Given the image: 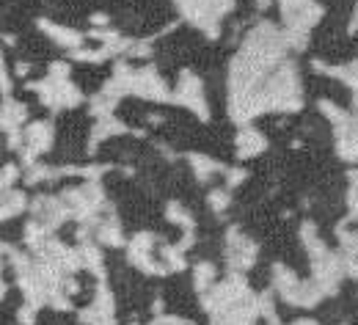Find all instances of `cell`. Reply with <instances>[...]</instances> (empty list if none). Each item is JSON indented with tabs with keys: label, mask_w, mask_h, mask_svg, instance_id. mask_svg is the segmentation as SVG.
Here are the masks:
<instances>
[{
	"label": "cell",
	"mask_w": 358,
	"mask_h": 325,
	"mask_svg": "<svg viewBox=\"0 0 358 325\" xmlns=\"http://www.w3.org/2000/svg\"><path fill=\"white\" fill-rule=\"evenodd\" d=\"M25 210V196L22 193H6L0 198V221L11 218V215H20Z\"/></svg>",
	"instance_id": "9"
},
{
	"label": "cell",
	"mask_w": 358,
	"mask_h": 325,
	"mask_svg": "<svg viewBox=\"0 0 358 325\" xmlns=\"http://www.w3.org/2000/svg\"><path fill=\"white\" fill-rule=\"evenodd\" d=\"M169 218H171L174 224H179L182 229L193 232V218H190V215H187V212H185V210L179 207L177 201H171V204H169Z\"/></svg>",
	"instance_id": "12"
},
{
	"label": "cell",
	"mask_w": 358,
	"mask_h": 325,
	"mask_svg": "<svg viewBox=\"0 0 358 325\" xmlns=\"http://www.w3.org/2000/svg\"><path fill=\"white\" fill-rule=\"evenodd\" d=\"M226 257H229L231 268L248 270L257 259V243L248 240L240 229H229V234H226Z\"/></svg>",
	"instance_id": "3"
},
{
	"label": "cell",
	"mask_w": 358,
	"mask_h": 325,
	"mask_svg": "<svg viewBox=\"0 0 358 325\" xmlns=\"http://www.w3.org/2000/svg\"><path fill=\"white\" fill-rule=\"evenodd\" d=\"M245 180V171L243 168H237V171H229V185H240Z\"/></svg>",
	"instance_id": "14"
},
{
	"label": "cell",
	"mask_w": 358,
	"mask_h": 325,
	"mask_svg": "<svg viewBox=\"0 0 358 325\" xmlns=\"http://www.w3.org/2000/svg\"><path fill=\"white\" fill-rule=\"evenodd\" d=\"M254 3H257L259 8H268V6H270V0H254Z\"/></svg>",
	"instance_id": "15"
},
{
	"label": "cell",
	"mask_w": 358,
	"mask_h": 325,
	"mask_svg": "<svg viewBox=\"0 0 358 325\" xmlns=\"http://www.w3.org/2000/svg\"><path fill=\"white\" fill-rule=\"evenodd\" d=\"M187 160H190V166H193V171H196V177H199L201 182H207V180H210L215 171H224V166H221L218 160L204 157V154H190Z\"/></svg>",
	"instance_id": "8"
},
{
	"label": "cell",
	"mask_w": 358,
	"mask_h": 325,
	"mask_svg": "<svg viewBox=\"0 0 358 325\" xmlns=\"http://www.w3.org/2000/svg\"><path fill=\"white\" fill-rule=\"evenodd\" d=\"M234 146H237V154H240V157H257V154H262V152L268 149V140H265V136H262L259 130L245 127V130L237 133Z\"/></svg>",
	"instance_id": "5"
},
{
	"label": "cell",
	"mask_w": 358,
	"mask_h": 325,
	"mask_svg": "<svg viewBox=\"0 0 358 325\" xmlns=\"http://www.w3.org/2000/svg\"><path fill=\"white\" fill-rule=\"evenodd\" d=\"M96 240H99L102 245H124V237H122V229H119L116 218L105 221V224L96 229Z\"/></svg>",
	"instance_id": "10"
},
{
	"label": "cell",
	"mask_w": 358,
	"mask_h": 325,
	"mask_svg": "<svg viewBox=\"0 0 358 325\" xmlns=\"http://www.w3.org/2000/svg\"><path fill=\"white\" fill-rule=\"evenodd\" d=\"M127 94H138V96H146V99H155V102H166V99H171V94H169V89H166V83L160 80V75H157L152 66L130 69Z\"/></svg>",
	"instance_id": "2"
},
{
	"label": "cell",
	"mask_w": 358,
	"mask_h": 325,
	"mask_svg": "<svg viewBox=\"0 0 358 325\" xmlns=\"http://www.w3.org/2000/svg\"><path fill=\"white\" fill-rule=\"evenodd\" d=\"M229 204H231V198H229L226 190H213V193H210V207H213L215 212H224Z\"/></svg>",
	"instance_id": "13"
},
{
	"label": "cell",
	"mask_w": 358,
	"mask_h": 325,
	"mask_svg": "<svg viewBox=\"0 0 358 325\" xmlns=\"http://www.w3.org/2000/svg\"><path fill=\"white\" fill-rule=\"evenodd\" d=\"M177 8L190 25L215 39L221 34V20L234 8V0H177Z\"/></svg>",
	"instance_id": "1"
},
{
	"label": "cell",
	"mask_w": 358,
	"mask_h": 325,
	"mask_svg": "<svg viewBox=\"0 0 358 325\" xmlns=\"http://www.w3.org/2000/svg\"><path fill=\"white\" fill-rule=\"evenodd\" d=\"M42 31H45V34L50 36V39H52V42H58L61 47H69V50H75L78 45H83V34H78V31H72V28H64V25H52V22L42 20Z\"/></svg>",
	"instance_id": "7"
},
{
	"label": "cell",
	"mask_w": 358,
	"mask_h": 325,
	"mask_svg": "<svg viewBox=\"0 0 358 325\" xmlns=\"http://www.w3.org/2000/svg\"><path fill=\"white\" fill-rule=\"evenodd\" d=\"M213 279H215L213 265H210V262H199L196 270H193V284H196V289H199V292H207V289L213 287Z\"/></svg>",
	"instance_id": "11"
},
{
	"label": "cell",
	"mask_w": 358,
	"mask_h": 325,
	"mask_svg": "<svg viewBox=\"0 0 358 325\" xmlns=\"http://www.w3.org/2000/svg\"><path fill=\"white\" fill-rule=\"evenodd\" d=\"M25 119H28V108H25L22 102L6 99V102L0 105V127H3L6 133L20 130V127L25 124Z\"/></svg>",
	"instance_id": "6"
},
{
	"label": "cell",
	"mask_w": 358,
	"mask_h": 325,
	"mask_svg": "<svg viewBox=\"0 0 358 325\" xmlns=\"http://www.w3.org/2000/svg\"><path fill=\"white\" fill-rule=\"evenodd\" d=\"M179 105L190 108L193 113H199L201 119H207V102H204V89H201V80L193 75V72H182L177 83V94H174Z\"/></svg>",
	"instance_id": "4"
}]
</instances>
